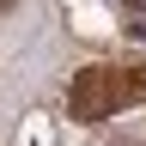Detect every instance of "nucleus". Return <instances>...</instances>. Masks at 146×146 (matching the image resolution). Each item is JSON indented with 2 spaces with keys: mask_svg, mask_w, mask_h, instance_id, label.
I'll list each match as a JSON object with an SVG mask.
<instances>
[{
  "mask_svg": "<svg viewBox=\"0 0 146 146\" xmlns=\"http://www.w3.org/2000/svg\"><path fill=\"white\" fill-rule=\"evenodd\" d=\"M146 98V67H79L67 85L73 122H110Z\"/></svg>",
  "mask_w": 146,
  "mask_h": 146,
  "instance_id": "f257e3e1",
  "label": "nucleus"
},
{
  "mask_svg": "<svg viewBox=\"0 0 146 146\" xmlns=\"http://www.w3.org/2000/svg\"><path fill=\"white\" fill-rule=\"evenodd\" d=\"M128 6H134V12H146V0H128Z\"/></svg>",
  "mask_w": 146,
  "mask_h": 146,
  "instance_id": "f03ea898",
  "label": "nucleus"
}]
</instances>
